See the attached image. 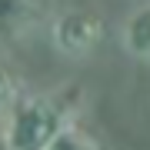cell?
<instances>
[{"label":"cell","instance_id":"6","mask_svg":"<svg viewBox=\"0 0 150 150\" xmlns=\"http://www.w3.org/2000/svg\"><path fill=\"white\" fill-rule=\"evenodd\" d=\"M17 97H20V87H17L13 74L0 67V117H4V113L13 107V100H17Z\"/></svg>","mask_w":150,"mask_h":150},{"label":"cell","instance_id":"4","mask_svg":"<svg viewBox=\"0 0 150 150\" xmlns=\"http://www.w3.org/2000/svg\"><path fill=\"white\" fill-rule=\"evenodd\" d=\"M43 150H100V144H97L83 127H77V123L70 120L67 127H60L54 134V140H50Z\"/></svg>","mask_w":150,"mask_h":150},{"label":"cell","instance_id":"2","mask_svg":"<svg viewBox=\"0 0 150 150\" xmlns=\"http://www.w3.org/2000/svg\"><path fill=\"white\" fill-rule=\"evenodd\" d=\"M54 43L57 50H64L70 57H80V54H90L97 43L103 40V17H97L93 10H64L54 20Z\"/></svg>","mask_w":150,"mask_h":150},{"label":"cell","instance_id":"5","mask_svg":"<svg viewBox=\"0 0 150 150\" xmlns=\"http://www.w3.org/2000/svg\"><path fill=\"white\" fill-rule=\"evenodd\" d=\"M30 17H33V10L27 0H0V37L23 30Z\"/></svg>","mask_w":150,"mask_h":150},{"label":"cell","instance_id":"3","mask_svg":"<svg viewBox=\"0 0 150 150\" xmlns=\"http://www.w3.org/2000/svg\"><path fill=\"white\" fill-rule=\"evenodd\" d=\"M123 47L134 57H150V4L137 7L123 23Z\"/></svg>","mask_w":150,"mask_h":150},{"label":"cell","instance_id":"1","mask_svg":"<svg viewBox=\"0 0 150 150\" xmlns=\"http://www.w3.org/2000/svg\"><path fill=\"white\" fill-rule=\"evenodd\" d=\"M74 120V97L50 93V97H17L13 107L4 113V140L7 150H43L60 127Z\"/></svg>","mask_w":150,"mask_h":150}]
</instances>
